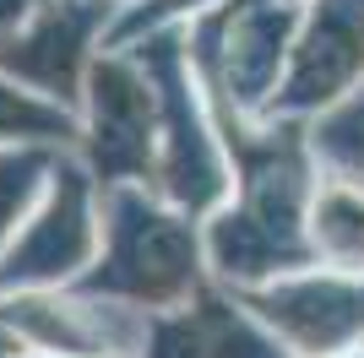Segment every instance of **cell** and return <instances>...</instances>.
<instances>
[]
</instances>
